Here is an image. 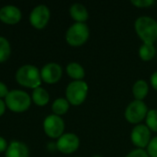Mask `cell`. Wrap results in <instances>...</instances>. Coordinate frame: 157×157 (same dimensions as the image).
<instances>
[{
    "label": "cell",
    "mask_w": 157,
    "mask_h": 157,
    "mask_svg": "<svg viewBox=\"0 0 157 157\" xmlns=\"http://www.w3.org/2000/svg\"><path fill=\"white\" fill-rule=\"evenodd\" d=\"M135 29L144 43L153 44L157 40V22L152 17H139L135 22Z\"/></svg>",
    "instance_id": "cell-1"
},
{
    "label": "cell",
    "mask_w": 157,
    "mask_h": 157,
    "mask_svg": "<svg viewBox=\"0 0 157 157\" xmlns=\"http://www.w3.org/2000/svg\"><path fill=\"white\" fill-rule=\"evenodd\" d=\"M16 80L22 86L35 89L41 85V73L34 65L26 64L17 71Z\"/></svg>",
    "instance_id": "cell-2"
},
{
    "label": "cell",
    "mask_w": 157,
    "mask_h": 157,
    "mask_svg": "<svg viewBox=\"0 0 157 157\" xmlns=\"http://www.w3.org/2000/svg\"><path fill=\"white\" fill-rule=\"evenodd\" d=\"M5 103L13 112H24L31 106V98L22 90H12L5 98Z\"/></svg>",
    "instance_id": "cell-3"
},
{
    "label": "cell",
    "mask_w": 157,
    "mask_h": 157,
    "mask_svg": "<svg viewBox=\"0 0 157 157\" xmlns=\"http://www.w3.org/2000/svg\"><path fill=\"white\" fill-rule=\"evenodd\" d=\"M89 38V29L86 24L77 22L73 24L67 31L66 40L71 46H81L86 42Z\"/></svg>",
    "instance_id": "cell-4"
},
{
    "label": "cell",
    "mask_w": 157,
    "mask_h": 157,
    "mask_svg": "<svg viewBox=\"0 0 157 157\" xmlns=\"http://www.w3.org/2000/svg\"><path fill=\"white\" fill-rule=\"evenodd\" d=\"M88 93V86L83 81H74L70 83L66 89V97L68 103L78 106L86 98Z\"/></svg>",
    "instance_id": "cell-5"
},
{
    "label": "cell",
    "mask_w": 157,
    "mask_h": 157,
    "mask_svg": "<svg viewBox=\"0 0 157 157\" xmlns=\"http://www.w3.org/2000/svg\"><path fill=\"white\" fill-rule=\"evenodd\" d=\"M148 114L146 105L142 100H134L127 107L125 111L126 120L133 124L140 123Z\"/></svg>",
    "instance_id": "cell-6"
},
{
    "label": "cell",
    "mask_w": 157,
    "mask_h": 157,
    "mask_svg": "<svg viewBox=\"0 0 157 157\" xmlns=\"http://www.w3.org/2000/svg\"><path fill=\"white\" fill-rule=\"evenodd\" d=\"M65 129L63 120L57 115H49L43 121V130L50 138H60Z\"/></svg>",
    "instance_id": "cell-7"
},
{
    "label": "cell",
    "mask_w": 157,
    "mask_h": 157,
    "mask_svg": "<svg viewBox=\"0 0 157 157\" xmlns=\"http://www.w3.org/2000/svg\"><path fill=\"white\" fill-rule=\"evenodd\" d=\"M50 18V11L44 5H39L34 7L30 15L31 24L38 29H43Z\"/></svg>",
    "instance_id": "cell-8"
},
{
    "label": "cell",
    "mask_w": 157,
    "mask_h": 157,
    "mask_svg": "<svg viewBox=\"0 0 157 157\" xmlns=\"http://www.w3.org/2000/svg\"><path fill=\"white\" fill-rule=\"evenodd\" d=\"M80 145L79 138L73 133L63 134L56 143V148L63 154H71L75 152Z\"/></svg>",
    "instance_id": "cell-9"
},
{
    "label": "cell",
    "mask_w": 157,
    "mask_h": 157,
    "mask_svg": "<svg viewBox=\"0 0 157 157\" xmlns=\"http://www.w3.org/2000/svg\"><path fill=\"white\" fill-rule=\"evenodd\" d=\"M150 129L146 125H137L132 130L131 141L136 146L140 147V149L148 146L150 143Z\"/></svg>",
    "instance_id": "cell-10"
},
{
    "label": "cell",
    "mask_w": 157,
    "mask_h": 157,
    "mask_svg": "<svg viewBox=\"0 0 157 157\" xmlns=\"http://www.w3.org/2000/svg\"><path fill=\"white\" fill-rule=\"evenodd\" d=\"M62 76V68L59 64L50 63L45 64L41 70V78L47 84H55Z\"/></svg>",
    "instance_id": "cell-11"
},
{
    "label": "cell",
    "mask_w": 157,
    "mask_h": 157,
    "mask_svg": "<svg viewBox=\"0 0 157 157\" xmlns=\"http://www.w3.org/2000/svg\"><path fill=\"white\" fill-rule=\"evenodd\" d=\"M21 18L20 10L12 5L5 6L0 8V20L8 25H14L19 22Z\"/></svg>",
    "instance_id": "cell-12"
},
{
    "label": "cell",
    "mask_w": 157,
    "mask_h": 157,
    "mask_svg": "<svg viewBox=\"0 0 157 157\" xmlns=\"http://www.w3.org/2000/svg\"><path fill=\"white\" fill-rule=\"evenodd\" d=\"M5 157H29V149L23 143L12 142L6 151Z\"/></svg>",
    "instance_id": "cell-13"
},
{
    "label": "cell",
    "mask_w": 157,
    "mask_h": 157,
    "mask_svg": "<svg viewBox=\"0 0 157 157\" xmlns=\"http://www.w3.org/2000/svg\"><path fill=\"white\" fill-rule=\"evenodd\" d=\"M70 16L74 20L80 23H83L88 19L89 14L84 6L81 4H73L70 7Z\"/></svg>",
    "instance_id": "cell-14"
},
{
    "label": "cell",
    "mask_w": 157,
    "mask_h": 157,
    "mask_svg": "<svg viewBox=\"0 0 157 157\" xmlns=\"http://www.w3.org/2000/svg\"><path fill=\"white\" fill-rule=\"evenodd\" d=\"M132 92L136 100L143 101L148 94V84L144 80H138L133 86Z\"/></svg>",
    "instance_id": "cell-15"
},
{
    "label": "cell",
    "mask_w": 157,
    "mask_h": 157,
    "mask_svg": "<svg viewBox=\"0 0 157 157\" xmlns=\"http://www.w3.org/2000/svg\"><path fill=\"white\" fill-rule=\"evenodd\" d=\"M32 100L38 106H45L49 101V95L45 89L39 86L32 92Z\"/></svg>",
    "instance_id": "cell-16"
},
{
    "label": "cell",
    "mask_w": 157,
    "mask_h": 157,
    "mask_svg": "<svg viewBox=\"0 0 157 157\" xmlns=\"http://www.w3.org/2000/svg\"><path fill=\"white\" fill-rule=\"evenodd\" d=\"M67 73L68 75L77 80H81L84 77L85 73H84V69L82 68V66L77 63H71L67 66Z\"/></svg>",
    "instance_id": "cell-17"
},
{
    "label": "cell",
    "mask_w": 157,
    "mask_h": 157,
    "mask_svg": "<svg viewBox=\"0 0 157 157\" xmlns=\"http://www.w3.org/2000/svg\"><path fill=\"white\" fill-rule=\"evenodd\" d=\"M139 54L143 61H150L155 55V48L152 43H144L141 46Z\"/></svg>",
    "instance_id": "cell-18"
},
{
    "label": "cell",
    "mask_w": 157,
    "mask_h": 157,
    "mask_svg": "<svg viewBox=\"0 0 157 157\" xmlns=\"http://www.w3.org/2000/svg\"><path fill=\"white\" fill-rule=\"evenodd\" d=\"M52 109L56 115H63L68 109V101L65 98H57L54 101Z\"/></svg>",
    "instance_id": "cell-19"
},
{
    "label": "cell",
    "mask_w": 157,
    "mask_h": 157,
    "mask_svg": "<svg viewBox=\"0 0 157 157\" xmlns=\"http://www.w3.org/2000/svg\"><path fill=\"white\" fill-rule=\"evenodd\" d=\"M11 53V48L8 40L0 36V63L6 61Z\"/></svg>",
    "instance_id": "cell-20"
},
{
    "label": "cell",
    "mask_w": 157,
    "mask_h": 157,
    "mask_svg": "<svg viewBox=\"0 0 157 157\" xmlns=\"http://www.w3.org/2000/svg\"><path fill=\"white\" fill-rule=\"evenodd\" d=\"M146 123L147 127L153 132H157V110L152 109L148 112L146 116Z\"/></svg>",
    "instance_id": "cell-21"
},
{
    "label": "cell",
    "mask_w": 157,
    "mask_h": 157,
    "mask_svg": "<svg viewBox=\"0 0 157 157\" xmlns=\"http://www.w3.org/2000/svg\"><path fill=\"white\" fill-rule=\"evenodd\" d=\"M147 152L151 157H157V137L150 141L147 146Z\"/></svg>",
    "instance_id": "cell-22"
},
{
    "label": "cell",
    "mask_w": 157,
    "mask_h": 157,
    "mask_svg": "<svg viewBox=\"0 0 157 157\" xmlns=\"http://www.w3.org/2000/svg\"><path fill=\"white\" fill-rule=\"evenodd\" d=\"M131 3L137 7H147L152 6L155 1L154 0H131Z\"/></svg>",
    "instance_id": "cell-23"
},
{
    "label": "cell",
    "mask_w": 157,
    "mask_h": 157,
    "mask_svg": "<svg viewBox=\"0 0 157 157\" xmlns=\"http://www.w3.org/2000/svg\"><path fill=\"white\" fill-rule=\"evenodd\" d=\"M126 157H149V155L143 149H136L130 152Z\"/></svg>",
    "instance_id": "cell-24"
},
{
    "label": "cell",
    "mask_w": 157,
    "mask_h": 157,
    "mask_svg": "<svg viewBox=\"0 0 157 157\" xmlns=\"http://www.w3.org/2000/svg\"><path fill=\"white\" fill-rule=\"evenodd\" d=\"M8 93H9V91L7 90L6 86L4 83L0 82V99L2 98H6Z\"/></svg>",
    "instance_id": "cell-25"
},
{
    "label": "cell",
    "mask_w": 157,
    "mask_h": 157,
    "mask_svg": "<svg viewBox=\"0 0 157 157\" xmlns=\"http://www.w3.org/2000/svg\"><path fill=\"white\" fill-rule=\"evenodd\" d=\"M7 144L6 142V140L3 137H0V153H3L5 151H6L7 149Z\"/></svg>",
    "instance_id": "cell-26"
},
{
    "label": "cell",
    "mask_w": 157,
    "mask_h": 157,
    "mask_svg": "<svg viewBox=\"0 0 157 157\" xmlns=\"http://www.w3.org/2000/svg\"><path fill=\"white\" fill-rule=\"evenodd\" d=\"M151 84H152V86L157 90V72L154 73L153 75L151 76Z\"/></svg>",
    "instance_id": "cell-27"
},
{
    "label": "cell",
    "mask_w": 157,
    "mask_h": 157,
    "mask_svg": "<svg viewBox=\"0 0 157 157\" xmlns=\"http://www.w3.org/2000/svg\"><path fill=\"white\" fill-rule=\"evenodd\" d=\"M5 110H6V103L0 99V117L5 113Z\"/></svg>",
    "instance_id": "cell-28"
},
{
    "label": "cell",
    "mask_w": 157,
    "mask_h": 157,
    "mask_svg": "<svg viewBox=\"0 0 157 157\" xmlns=\"http://www.w3.org/2000/svg\"><path fill=\"white\" fill-rule=\"evenodd\" d=\"M93 157H101V156H99V155H95V156H93Z\"/></svg>",
    "instance_id": "cell-29"
}]
</instances>
